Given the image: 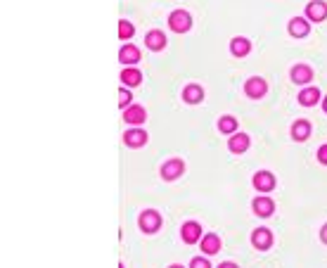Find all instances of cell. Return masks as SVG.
<instances>
[{"label": "cell", "instance_id": "ac0fdd59", "mask_svg": "<svg viewBox=\"0 0 327 268\" xmlns=\"http://www.w3.org/2000/svg\"><path fill=\"white\" fill-rule=\"evenodd\" d=\"M183 98H185V102H190V105H197V102L204 100V90L199 86H187L185 90H183Z\"/></svg>", "mask_w": 327, "mask_h": 268}, {"label": "cell", "instance_id": "2e32d148", "mask_svg": "<svg viewBox=\"0 0 327 268\" xmlns=\"http://www.w3.org/2000/svg\"><path fill=\"white\" fill-rule=\"evenodd\" d=\"M249 50H252V43H249L247 38H233V43H230V52H233L235 57H244Z\"/></svg>", "mask_w": 327, "mask_h": 268}, {"label": "cell", "instance_id": "4316f807", "mask_svg": "<svg viewBox=\"0 0 327 268\" xmlns=\"http://www.w3.org/2000/svg\"><path fill=\"white\" fill-rule=\"evenodd\" d=\"M318 159H320V164L327 166V145H322L320 150H318Z\"/></svg>", "mask_w": 327, "mask_h": 268}, {"label": "cell", "instance_id": "9a60e30c", "mask_svg": "<svg viewBox=\"0 0 327 268\" xmlns=\"http://www.w3.org/2000/svg\"><path fill=\"white\" fill-rule=\"evenodd\" d=\"M145 43H147V48L149 50H161V48H164V45H166V36H164V33L161 31H149L147 33V38H145Z\"/></svg>", "mask_w": 327, "mask_h": 268}, {"label": "cell", "instance_id": "7c38bea8", "mask_svg": "<svg viewBox=\"0 0 327 268\" xmlns=\"http://www.w3.org/2000/svg\"><path fill=\"white\" fill-rule=\"evenodd\" d=\"M273 212H275L273 200H268V197H256V200H254V214H259V216H271Z\"/></svg>", "mask_w": 327, "mask_h": 268}, {"label": "cell", "instance_id": "9c48e42d", "mask_svg": "<svg viewBox=\"0 0 327 268\" xmlns=\"http://www.w3.org/2000/svg\"><path fill=\"white\" fill-rule=\"evenodd\" d=\"M254 187L261 190V193L273 190V187H275V178H273V174H268V171H259V174L254 176Z\"/></svg>", "mask_w": 327, "mask_h": 268}, {"label": "cell", "instance_id": "d6986e66", "mask_svg": "<svg viewBox=\"0 0 327 268\" xmlns=\"http://www.w3.org/2000/svg\"><path fill=\"white\" fill-rule=\"evenodd\" d=\"M309 136H311V124H309V121H296V124L292 126V138H294V140L301 143V140H306Z\"/></svg>", "mask_w": 327, "mask_h": 268}, {"label": "cell", "instance_id": "30bf717a", "mask_svg": "<svg viewBox=\"0 0 327 268\" xmlns=\"http://www.w3.org/2000/svg\"><path fill=\"white\" fill-rule=\"evenodd\" d=\"M145 119H147V114H145V109H142L140 105L126 107V112H124V121H126V124H142Z\"/></svg>", "mask_w": 327, "mask_h": 268}, {"label": "cell", "instance_id": "7402d4cb", "mask_svg": "<svg viewBox=\"0 0 327 268\" xmlns=\"http://www.w3.org/2000/svg\"><path fill=\"white\" fill-rule=\"evenodd\" d=\"M121 81H124L126 86H140L142 74L138 69H124V71H121Z\"/></svg>", "mask_w": 327, "mask_h": 268}, {"label": "cell", "instance_id": "3957f363", "mask_svg": "<svg viewBox=\"0 0 327 268\" xmlns=\"http://www.w3.org/2000/svg\"><path fill=\"white\" fill-rule=\"evenodd\" d=\"M265 90H268V86H265V81H263V79H259V76H252V79L244 83V93H247L249 98H254V100L263 98Z\"/></svg>", "mask_w": 327, "mask_h": 268}, {"label": "cell", "instance_id": "5bb4252c", "mask_svg": "<svg viewBox=\"0 0 327 268\" xmlns=\"http://www.w3.org/2000/svg\"><path fill=\"white\" fill-rule=\"evenodd\" d=\"M119 60L124 64H136V62H140V50H138L136 45H124L121 52H119Z\"/></svg>", "mask_w": 327, "mask_h": 268}, {"label": "cell", "instance_id": "484cf974", "mask_svg": "<svg viewBox=\"0 0 327 268\" xmlns=\"http://www.w3.org/2000/svg\"><path fill=\"white\" fill-rule=\"evenodd\" d=\"M190 268H211V266H209V261H206V259H192Z\"/></svg>", "mask_w": 327, "mask_h": 268}, {"label": "cell", "instance_id": "ba28073f", "mask_svg": "<svg viewBox=\"0 0 327 268\" xmlns=\"http://www.w3.org/2000/svg\"><path fill=\"white\" fill-rule=\"evenodd\" d=\"M254 247H256V250H268V247H271L273 244V233L268 231V228H259V231H254Z\"/></svg>", "mask_w": 327, "mask_h": 268}, {"label": "cell", "instance_id": "ffe728a7", "mask_svg": "<svg viewBox=\"0 0 327 268\" xmlns=\"http://www.w3.org/2000/svg\"><path fill=\"white\" fill-rule=\"evenodd\" d=\"M290 33L292 36H296V38H303L306 33H309V22L306 19H292L290 22Z\"/></svg>", "mask_w": 327, "mask_h": 268}, {"label": "cell", "instance_id": "8992f818", "mask_svg": "<svg viewBox=\"0 0 327 268\" xmlns=\"http://www.w3.org/2000/svg\"><path fill=\"white\" fill-rule=\"evenodd\" d=\"M306 14H309L311 22H322L327 17V5L322 0H313V3L306 5Z\"/></svg>", "mask_w": 327, "mask_h": 268}, {"label": "cell", "instance_id": "f1b7e54d", "mask_svg": "<svg viewBox=\"0 0 327 268\" xmlns=\"http://www.w3.org/2000/svg\"><path fill=\"white\" fill-rule=\"evenodd\" d=\"M218 268H237V266H235V263H230V261H225V263H221Z\"/></svg>", "mask_w": 327, "mask_h": 268}, {"label": "cell", "instance_id": "44dd1931", "mask_svg": "<svg viewBox=\"0 0 327 268\" xmlns=\"http://www.w3.org/2000/svg\"><path fill=\"white\" fill-rule=\"evenodd\" d=\"M202 250H204V254H216V252H221V240L216 235L202 237Z\"/></svg>", "mask_w": 327, "mask_h": 268}, {"label": "cell", "instance_id": "e0dca14e", "mask_svg": "<svg viewBox=\"0 0 327 268\" xmlns=\"http://www.w3.org/2000/svg\"><path fill=\"white\" fill-rule=\"evenodd\" d=\"M318 100H320V90H318V88H306V90L299 93V102H301L303 107H313Z\"/></svg>", "mask_w": 327, "mask_h": 268}, {"label": "cell", "instance_id": "603a6c76", "mask_svg": "<svg viewBox=\"0 0 327 268\" xmlns=\"http://www.w3.org/2000/svg\"><path fill=\"white\" fill-rule=\"evenodd\" d=\"M218 128H221V133H235L237 121H235V117H223L221 121H218Z\"/></svg>", "mask_w": 327, "mask_h": 268}, {"label": "cell", "instance_id": "cb8c5ba5", "mask_svg": "<svg viewBox=\"0 0 327 268\" xmlns=\"http://www.w3.org/2000/svg\"><path fill=\"white\" fill-rule=\"evenodd\" d=\"M119 36H121V38H130V36H133V24H130V22H126V19H121V24H119Z\"/></svg>", "mask_w": 327, "mask_h": 268}, {"label": "cell", "instance_id": "52a82bcc", "mask_svg": "<svg viewBox=\"0 0 327 268\" xmlns=\"http://www.w3.org/2000/svg\"><path fill=\"white\" fill-rule=\"evenodd\" d=\"M183 242H187V244H195L202 237V225L199 223H195V221H187L185 225H183Z\"/></svg>", "mask_w": 327, "mask_h": 268}, {"label": "cell", "instance_id": "d4e9b609", "mask_svg": "<svg viewBox=\"0 0 327 268\" xmlns=\"http://www.w3.org/2000/svg\"><path fill=\"white\" fill-rule=\"evenodd\" d=\"M130 98H133V95H130L128 90H121V93H119V105H121V107H130Z\"/></svg>", "mask_w": 327, "mask_h": 268}, {"label": "cell", "instance_id": "4dcf8cb0", "mask_svg": "<svg viewBox=\"0 0 327 268\" xmlns=\"http://www.w3.org/2000/svg\"><path fill=\"white\" fill-rule=\"evenodd\" d=\"M168 268H183V266H168Z\"/></svg>", "mask_w": 327, "mask_h": 268}, {"label": "cell", "instance_id": "6da1fadb", "mask_svg": "<svg viewBox=\"0 0 327 268\" xmlns=\"http://www.w3.org/2000/svg\"><path fill=\"white\" fill-rule=\"evenodd\" d=\"M168 26H171L176 33H185V31H190L192 19L185 10H176V12L171 14V19H168Z\"/></svg>", "mask_w": 327, "mask_h": 268}, {"label": "cell", "instance_id": "f546056e", "mask_svg": "<svg viewBox=\"0 0 327 268\" xmlns=\"http://www.w3.org/2000/svg\"><path fill=\"white\" fill-rule=\"evenodd\" d=\"M322 107H325V112H327V98H325V102H322Z\"/></svg>", "mask_w": 327, "mask_h": 268}, {"label": "cell", "instance_id": "5b68a950", "mask_svg": "<svg viewBox=\"0 0 327 268\" xmlns=\"http://www.w3.org/2000/svg\"><path fill=\"white\" fill-rule=\"evenodd\" d=\"M124 143L128 147H142V145L147 143V133L142 131V128H130V131L124 133Z\"/></svg>", "mask_w": 327, "mask_h": 268}, {"label": "cell", "instance_id": "277c9868", "mask_svg": "<svg viewBox=\"0 0 327 268\" xmlns=\"http://www.w3.org/2000/svg\"><path fill=\"white\" fill-rule=\"evenodd\" d=\"M185 171V164L180 162V159H171L161 166V176H164V181H176L178 176H183Z\"/></svg>", "mask_w": 327, "mask_h": 268}, {"label": "cell", "instance_id": "8fae6325", "mask_svg": "<svg viewBox=\"0 0 327 268\" xmlns=\"http://www.w3.org/2000/svg\"><path fill=\"white\" fill-rule=\"evenodd\" d=\"M228 147H230V152H235V155H242V152H247V147H249V136H244V133H235V136L228 140Z\"/></svg>", "mask_w": 327, "mask_h": 268}, {"label": "cell", "instance_id": "83f0119b", "mask_svg": "<svg viewBox=\"0 0 327 268\" xmlns=\"http://www.w3.org/2000/svg\"><path fill=\"white\" fill-rule=\"evenodd\" d=\"M320 240L327 244V225H322V231H320Z\"/></svg>", "mask_w": 327, "mask_h": 268}, {"label": "cell", "instance_id": "4fadbf2b", "mask_svg": "<svg viewBox=\"0 0 327 268\" xmlns=\"http://www.w3.org/2000/svg\"><path fill=\"white\" fill-rule=\"evenodd\" d=\"M311 79H313V71H311V67H306V64H296V67L292 69V81L294 83H309Z\"/></svg>", "mask_w": 327, "mask_h": 268}, {"label": "cell", "instance_id": "7a4b0ae2", "mask_svg": "<svg viewBox=\"0 0 327 268\" xmlns=\"http://www.w3.org/2000/svg\"><path fill=\"white\" fill-rule=\"evenodd\" d=\"M140 228L142 233H157L161 228V218L157 212H152V209H147V212L140 214Z\"/></svg>", "mask_w": 327, "mask_h": 268}]
</instances>
